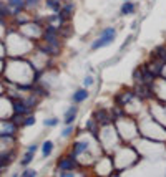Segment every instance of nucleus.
<instances>
[{
  "label": "nucleus",
  "mask_w": 166,
  "mask_h": 177,
  "mask_svg": "<svg viewBox=\"0 0 166 177\" xmlns=\"http://www.w3.org/2000/svg\"><path fill=\"white\" fill-rule=\"evenodd\" d=\"M115 37H116V30H115V28H105L103 33H101V37L93 43V45H91V48H93V50L103 48V46L110 45V43L115 40Z\"/></svg>",
  "instance_id": "1"
},
{
  "label": "nucleus",
  "mask_w": 166,
  "mask_h": 177,
  "mask_svg": "<svg viewBox=\"0 0 166 177\" xmlns=\"http://www.w3.org/2000/svg\"><path fill=\"white\" fill-rule=\"evenodd\" d=\"M12 106H13V113H15V114H22V116L25 113H28V109H30V108L27 106V103L20 101V99H15Z\"/></svg>",
  "instance_id": "2"
},
{
  "label": "nucleus",
  "mask_w": 166,
  "mask_h": 177,
  "mask_svg": "<svg viewBox=\"0 0 166 177\" xmlns=\"http://www.w3.org/2000/svg\"><path fill=\"white\" fill-rule=\"evenodd\" d=\"M75 166H76L75 159H68V157L60 159V162H58V167H60L62 171H71V169H75Z\"/></svg>",
  "instance_id": "3"
},
{
  "label": "nucleus",
  "mask_w": 166,
  "mask_h": 177,
  "mask_svg": "<svg viewBox=\"0 0 166 177\" xmlns=\"http://www.w3.org/2000/svg\"><path fill=\"white\" fill-rule=\"evenodd\" d=\"M76 111H78V109H76L75 106H71V108L67 111V114H65V123H67V124H71L73 121H75V118H76Z\"/></svg>",
  "instance_id": "4"
},
{
  "label": "nucleus",
  "mask_w": 166,
  "mask_h": 177,
  "mask_svg": "<svg viewBox=\"0 0 166 177\" xmlns=\"http://www.w3.org/2000/svg\"><path fill=\"white\" fill-rule=\"evenodd\" d=\"M86 98H88L86 89H78V91L73 94V101H75V103H81V101H85Z\"/></svg>",
  "instance_id": "5"
},
{
  "label": "nucleus",
  "mask_w": 166,
  "mask_h": 177,
  "mask_svg": "<svg viewBox=\"0 0 166 177\" xmlns=\"http://www.w3.org/2000/svg\"><path fill=\"white\" fill-rule=\"evenodd\" d=\"M135 12V3L133 2H125L123 7H121V15H130V13Z\"/></svg>",
  "instance_id": "6"
},
{
  "label": "nucleus",
  "mask_w": 166,
  "mask_h": 177,
  "mask_svg": "<svg viewBox=\"0 0 166 177\" xmlns=\"http://www.w3.org/2000/svg\"><path fill=\"white\" fill-rule=\"evenodd\" d=\"M52 149H53V142L52 141H45L43 142V147H42V154L43 157H48L52 154Z\"/></svg>",
  "instance_id": "7"
},
{
  "label": "nucleus",
  "mask_w": 166,
  "mask_h": 177,
  "mask_svg": "<svg viewBox=\"0 0 166 177\" xmlns=\"http://www.w3.org/2000/svg\"><path fill=\"white\" fill-rule=\"evenodd\" d=\"M8 3H10L12 7H15V10H13V13L17 15V13L22 10V7L25 5V0H8Z\"/></svg>",
  "instance_id": "8"
},
{
  "label": "nucleus",
  "mask_w": 166,
  "mask_h": 177,
  "mask_svg": "<svg viewBox=\"0 0 166 177\" xmlns=\"http://www.w3.org/2000/svg\"><path fill=\"white\" fill-rule=\"evenodd\" d=\"M86 146H88L86 142H76V144H75V149H73V156H78L80 152H83V151L86 149Z\"/></svg>",
  "instance_id": "9"
},
{
  "label": "nucleus",
  "mask_w": 166,
  "mask_h": 177,
  "mask_svg": "<svg viewBox=\"0 0 166 177\" xmlns=\"http://www.w3.org/2000/svg\"><path fill=\"white\" fill-rule=\"evenodd\" d=\"M153 73H150L148 70H145L143 71V81H141V83H145V84H151L153 83Z\"/></svg>",
  "instance_id": "10"
},
{
  "label": "nucleus",
  "mask_w": 166,
  "mask_h": 177,
  "mask_svg": "<svg viewBox=\"0 0 166 177\" xmlns=\"http://www.w3.org/2000/svg\"><path fill=\"white\" fill-rule=\"evenodd\" d=\"M47 5L50 7L52 10H55V12L60 10V3H58V0H47Z\"/></svg>",
  "instance_id": "11"
},
{
  "label": "nucleus",
  "mask_w": 166,
  "mask_h": 177,
  "mask_svg": "<svg viewBox=\"0 0 166 177\" xmlns=\"http://www.w3.org/2000/svg\"><path fill=\"white\" fill-rule=\"evenodd\" d=\"M32 159H33V152L27 151V154L23 156V159H22V166H27V164H30V162H32Z\"/></svg>",
  "instance_id": "12"
},
{
  "label": "nucleus",
  "mask_w": 166,
  "mask_h": 177,
  "mask_svg": "<svg viewBox=\"0 0 166 177\" xmlns=\"http://www.w3.org/2000/svg\"><path fill=\"white\" fill-rule=\"evenodd\" d=\"M0 15L2 17H7V15H10V10L7 8V5L3 2H0Z\"/></svg>",
  "instance_id": "13"
},
{
  "label": "nucleus",
  "mask_w": 166,
  "mask_h": 177,
  "mask_svg": "<svg viewBox=\"0 0 166 177\" xmlns=\"http://www.w3.org/2000/svg\"><path fill=\"white\" fill-rule=\"evenodd\" d=\"M10 162V156H0V169Z\"/></svg>",
  "instance_id": "14"
},
{
  "label": "nucleus",
  "mask_w": 166,
  "mask_h": 177,
  "mask_svg": "<svg viewBox=\"0 0 166 177\" xmlns=\"http://www.w3.org/2000/svg\"><path fill=\"white\" fill-rule=\"evenodd\" d=\"M95 118H96V119H103V123L108 121V119H106V111H98V113H95Z\"/></svg>",
  "instance_id": "15"
},
{
  "label": "nucleus",
  "mask_w": 166,
  "mask_h": 177,
  "mask_svg": "<svg viewBox=\"0 0 166 177\" xmlns=\"http://www.w3.org/2000/svg\"><path fill=\"white\" fill-rule=\"evenodd\" d=\"M71 131H73V127H71V124H67V127L63 129V132H62V136L63 137H67V136H70L71 134Z\"/></svg>",
  "instance_id": "16"
},
{
  "label": "nucleus",
  "mask_w": 166,
  "mask_h": 177,
  "mask_svg": "<svg viewBox=\"0 0 166 177\" xmlns=\"http://www.w3.org/2000/svg\"><path fill=\"white\" fill-rule=\"evenodd\" d=\"M57 124H58L57 118H52V119H47V121H45V126H57Z\"/></svg>",
  "instance_id": "17"
},
{
  "label": "nucleus",
  "mask_w": 166,
  "mask_h": 177,
  "mask_svg": "<svg viewBox=\"0 0 166 177\" xmlns=\"http://www.w3.org/2000/svg\"><path fill=\"white\" fill-rule=\"evenodd\" d=\"M23 124H25V126H33V124H35V118H33V116L27 118L25 121H23Z\"/></svg>",
  "instance_id": "18"
},
{
  "label": "nucleus",
  "mask_w": 166,
  "mask_h": 177,
  "mask_svg": "<svg viewBox=\"0 0 166 177\" xmlns=\"http://www.w3.org/2000/svg\"><path fill=\"white\" fill-rule=\"evenodd\" d=\"M22 175H25V177H33V175H37V172H35V171H32V169H27Z\"/></svg>",
  "instance_id": "19"
},
{
  "label": "nucleus",
  "mask_w": 166,
  "mask_h": 177,
  "mask_svg": "<svg viewBox=\"0 0 166 177\" xmlns=\"http://www.w3.org/2000/svg\"><path fill=\"white\" fill-rule=\"evenodd\" d=\"M25 5L27 7H35L37 5V0H25Z\"/></svg>",
  "instance_id": "20"
},
{
  "label": "nucleus",
  "mask_w": 166,
  "mask_h": 177,
  "mask_svg": "<svg viewBox=\"0 0 166 177\" xmlns=\"http://www.w3.org/2000/svg\"><path fill=\"white\" fill-rule=\"evenodd\" d=\"M88 129H90L91 132H93V134H96V131H95V124H93V121H90V123H88Z\"/></svg>",
  "instance_id": "21"
},
{
  "label": "nucleus",
  "mask_w": 166,
  "mask_h": 177,
  "mask_svg": "<svg viewBox=\"0 0 166 177\" xmlns=\"http://www.w3.org/2000/svg\"><path fill=\"white\" fill-rule=\"evenodd\" d=\"M91 83H93V80H91V76H86V78H85V84H86V86H90Z\"/></svg>",
  "instance_id": "22"
}]
</instances>
